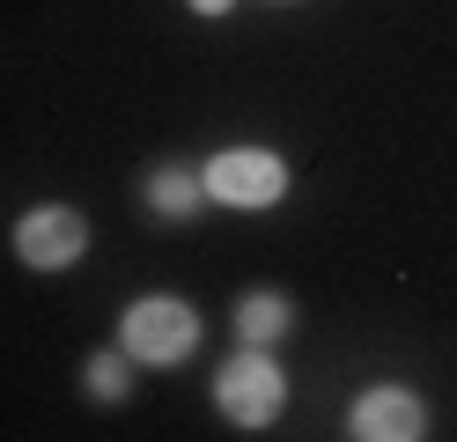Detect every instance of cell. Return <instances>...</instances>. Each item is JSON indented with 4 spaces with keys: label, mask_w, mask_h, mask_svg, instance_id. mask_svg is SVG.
Listing matches in <instances>:
<instances>
[{
    "label": "cell",
    "mask_w": 457,
    "mask_h": 442,
    "mask_svg": "<svg viewBox=\"0 0 457 442\" xmlns=\"http://www.w3.org/2000/svg\"><path fill=\"white\" fill-rule=\"evenodd\" d=\"M192 8H199V15H228V8H237V0H192Z\"/></svg>",
    "instance_id": "9"
},
{
    "label": "cell",
    "mask_w": 457,
    "mask_h": 442,
    "mask_svg": "<svg viewBox=\"0 0 457 442\" xmlns=\"http://www.w3.org/2000/svg\"><path fill=\"white\" fill-rule=\"evenodd\" d=\"M192 346H199V317L178 295H148L126 310V354H140V362H185Z\"/></svg>",
    "instance_id": "2"
},
{
    "label": "cell",
    "mask_w": 457,
    "mask_h": 442,
    "mask_svg": "<svg viewBox=\"0 0 457 442\" xmlns=\"http://www.w3.org/2000/svg\"><path fill=\"white\" fill-rule=\"evenodd\" d=\"M148 199L162 206V214H192V206L207 199V185H192L185 170H155V177H148Z\"/></svg>",
    "instance_id": "7"
},
{
    "label": "cell",
    "mask_w": 457,
    "mask_h": 442,
    "mask_svg": "<svg viewBox=\"0 0 457 442\" xmlns=\"http://www.w3.org/2000/svg\"><path fill=\"white\" fill-rule=\"evenodd\" d=\"M89 391L96 398H119L126 391V362H119V354H96V362H89Z\"/></svg>",
    "instance_id": "8"
},
{
    "label": "cell",
    "mask_w": 457,
    "mask_h": 442,
    "mask_svg": "<svg viewBox=\"0 0 457 442\" xmlns=\"http://www.w3.org/2000/svg\"><path fill=\"white\" fill-rule=\"evenodd\" d=\"M354 435H369V442H413V435H420V398H406V391H369V398L354 405Z\"/></svg>",
    "instance_id": "5"
},
{
    "label": "cell",
    "mask_w": 457,
    "mask_h": 442,
    "mask_svg": "<svg viewBox=\"0 0 457 442\" xmlns=\"http://www.w3.org/2000/svg\"><path fill=\"white\" fill-rule=\"evenodd\" d=\"M81 244H89V229H81L74 206H37V214H22V229H15V251H22V265H37V273L74 265Z\"/></svg>",
    "instance_id": "4"
},
{
    "label": "cell",
    "mask_w": 457,
    "mask_h": 442,
    "mask_svg": "<svg viewBox=\"0 0 457 442\" xmlns=\"http://www.w3.org/2000/svg\"><path fill=\"white\" fill-rule=\"evenodd\" d=\"M207 199L221 206H273L280 192H288V170H280V155H266V147H228V155L207 163Z\"/></svg>",
    "instance_id": "1"
},
{
    "label": "cell",
    "mask_w": 457,
    "mask_h": 442,
    "mask_svg": "<svg viewBox=\"0 0 457 442\" xmlns=\"http://www.w3.org/2000/svg\"><path fill=\"white\" fill-rule=\"evenodd\" d=\"M214 398H221V413H228L237 428H266L273 413H280V398H288V383H280V369L266 362V354H244V362L221 369Z\"/></svg>",
    "instance_id": "3"
},
{
    "label": "cell",
    "mask_w": 457,
    "mask_h": 442,
    "mask_svg": "<svg viewBox=\"0 0 457 442\" xmlns=\"http://www.w3.org/2000/svg\"><path fill=\"white\" fill-rule=\"evenodd\" d=\"M237 324H244V339H251V346H266V339L288 332V303H280V295H251V303L237 310Z\"/></svg>",
    "instance_id": "6"
}]
</instances>
